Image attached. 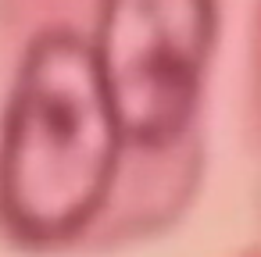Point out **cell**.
<instances>
[{
    "label": "cell",
    "instance_id": "cell-1",
    "mask_svg": "<svg viewBox=\"0 0 261 257\" xmlns=\"http://www.w3.org/2000/svg\"><path fill=\"white\" fill-rule=\"evenodd\" d=\"M122 132L90 47L54 29L18 72L0 143V207L29 236H68L104 204Z\"/></svg>",
    "mask_w": 261,
    "mask_h": 257
},
{
    "label": "cell",
    "instance_id": "cell-2",
    "mask_svg": "<svg viewBox=\"0 0 261 257\" xmlns=\"http://www.w3.org/2000/svg\"><path fill=\"white\" fill-rule=\"evenodd\" d=\"M215 0H104L93 65L125 143H175L200 104Z\"/></svg>",
    "mask_w": 261,
    "mask_h": 257
}]
</instances>
